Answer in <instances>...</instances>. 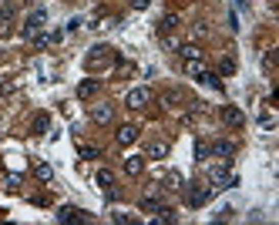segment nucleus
<instances>
[{"mask_svg":"<svg viewBox=\"0 0 279 225\" xmlns=\"http://www.w3.org/2000/svg\"><path fill=\"white\" fill-rule=\"evenodd\" d=\"M212 192H216V188L205 185V182H192V185L185 188V202H189L192 209H199V205H205V202L212 198Z\"/></svg>","mask_w":279,"mask_h":225,"instance_id":"nucleus-1","label":"nucleus"},{"mask_svg":"<svg viewBox=\"0 0 279 225\" xmlns=\"http://www.w3.org/2000/svg\"><path fill=\"white\" fill-rule=\"evenodd\" d=\"M208 185H212V188H236V185H239V178L232 175L225 165H216V168L208 171Z\"/></svg>","mask_w":279,"mask_h":225,"instance_id":"nucleus-2","label":"nucleus"},{"mask_svg":"<svg viewBox=\"0 0 279 225\" xmlns=\"http://www.w3.org/2000/svg\"><path fill=\"white\" fill-rule=\"evenodd\" d=\"M111 61H114L111 47H104V44H98V47H91V54H88V71H101V67H108Z\"/></svg>","mask_w":279,"mask_h":225,"instance_id":"nucleus-3","label":"nucleus"},{"mask_svg":"<svg viewBox=\"0 0 279 225\" xmlns=\"http://www.w3.org/2000/svg\"><path fill=\"white\" fill-rule=\"evenodd\" d=\"M44 20H48V10H44V7H37V10H34V14H31V17L24 20V27H20V34H24V37L31 40L34 34H40V31H44Z\"/></svg>","mask_w":279,"mask_h":225,"instance_id":"nucleus-4","label":"nucleus"},{"mask_svg":"<svg viewBox=\"0 0 279 225\" xmlns=\"http://www.w3.org/2000/svg\"><path fill=\"white\" fill-rule=\"evenodd\" d=\"M219 114H222V121L229 124V128H242V124H246V114H242L236 105H222V111H219Z\"/></svg>","mask_w":279,"mask_h":225,"instance_id":"nucleus-5","label":"nucleus"},{"mask_svg":"<svg viewBox=\"0 0 279 225\" xmlns=\"http://www.w3.org/2000/svg\"><path fill=\"white\" fill-rule=\"evenodd\" d=\"M148 101H152V91H148V88H135V91H128V108H131V111H142V108L148 105Z\"/></svg>","mask_w":279,"mask_h":225,"instance_id":"nucleus-6","label":"nucleus"},{"mask_svg":"<svg viewBox=\"0 0 279 225\" xmlns=\"http://www.w3.org/2000/svg\"><path fill=\"white\" fill-rule=\"evenodd\" d=\"M91 121H95V124H111V121H114V108L111 105H95V108H91Z\"/></svg>","mask_w":279,"mask_h":225,"instance_id":"nucleus-7","label":"nucleus"},{"mask_svg":"<svg viewBox=\"0 0 279 225\" xmlns=\"http://www.w3.org/2000/svg\"><path fill=\"white\" fill-rule=\"evenodd\" d=\"M14 31V4H4L0 7V37H7Z\"/></svg>","mask_w":279,"mask_h":225,"instance_id":"nucleus-8","label":"nucleus"},{"mask_svg":"<svg viewBox=\"0 0 279 225\" xmlns=\"http://www.w3.org/2000/svg\"><path fill=\"white\" fill-rule=\"evenodd\" d=\"M135 141H138V128L135 124H121L118 128V145L128 148V145H135Z\"/></svg>","mask_w":279,"mask_h":225,"instance_id":"nucleus-9","label":"nucleus"},{"mask_svg":"<svg viewBox=\"0 0 279 225\" xmlns=\"http://www.w3.org/2000/svg\"><path fill=\"white\" fill-rule=\"evenodd\" d=\"M57 222H84V212L74 205H64V209H57Z\"/></svg>","mask_w":279,"mask_h":225,"instance_id":"nucleus-10","label":"nucleus"},{"mask_svg":"<svg viewBox=\"0 0 279 225\" xmlns=\"http://www.w3.org/2000/svg\"><path fill=\"white\" fill-rule=\"evenodd\" d=\"M178 57H182V61H202V47L199 44H178Z\"/></svg>","mask_w":279,"mask_h":225,"instance_id":"nucleus-11","label":"nucleus"},{"mask_svg":"<svg viewBox=\"0 0 279 225\" xmlns=\"http://www.w3.org/2000/svg\"><path fill=\"white\" fill-rule=\"evenodd\" d=\"M168 155V145L165 141H152V145L145 148V158H152V161H161Z\"/></svg>","mask_w":279,"mask_h":225,"instance_id":"nucleus-12","label":"nucleus"},{"mask_svg":"<svg viewBox=\"0 0 279 225\" xmlns=\"http://www.w3.org/2000/svg\"><path fill=\"white\" fill-rule=\"evenodd\" d=\"M125 171H128V175H142V171H145V155H131V158H125Z\"/></svg>","mask_w":279,"mask_h":225,"instance_id":"nucleus-13","label":"nucleus"},{"mask_svg":"<svg viewBox=\"0 0 279 225\" xmlns=\"http://www.w3.org/2000/svg\"><path fill=\"white\" fill-rule=\"evenodd\" d=\"M208 152L216 155V158H229V155H236V145H232V141H216Z\"/></svg>","mask_w":279,"mask_h":225,"instance_id":"nucleus-14","label":"nucleus"},{"mask_svg":"<svg viewBox=\"0 0 279 225\" xmlns=\"http://www.w3.org/2000/svg\"><path fill=\"white\" fill-rule=\"evenodd\" d=\"M175 27H178V17L175 14H165L158 20V34H161V37H168V31H175Z\"/></svg>","mask_w":279,"mask_h":225,"instance_id":"nucleus-15","label":"nucleus"},{"mask_svg":"<svg viewBox=\"0 0 279 225\" xmlns=\"http://www.w3.org/2000/svg\"><path fill=\"white\" fill-rule=\"evenodd\" d=\"M34 47H37V51H44V47H48V44H54V40H61V34H34Z\"/></svg>","mask_w":279,"mask_h":225,"instance_id":"nucleus-16","label":"nucleus"},{"mask_svg":"<svg viewBox=\"0 0 279 225\" xmlns=\"http://www.w3.org/2000/svg\"><path fill=\"white\" fill-rule=\"evenodd\" d=\"M34 171H37L40 182H51V178H54V168H51L48 161H37V165H34Z\"/></svg>","mask_w":279,"mask_h":225,"instance_id":"nucleus-17","label":"nucleus"},{"mask_svg":"<svg viewBox=\"0 0 279 225\" xmlns=\"http://www.w3.org/2000/svg\"><path fill=\"white\" fill-rule=\"evenodd\" d=\"M98 185H101V188H108V192H111V185H114V175H111V171H108V168H101V171H98Z\"/></svg>","mask_w":279,"mask_h":225,"instance_id":"nucleus-18","label":"nucleus"},{"mask_svg":"<svg viewBox=\"0 0 279 225\" xmlns=\"http://www.w3.org/2000/svg\"><path fill=\"white\" fill-rule=\"evenodd\" d=\"M161 185L165 188H182V175H178V171H168V175L161 178Z\"/></svg>","mask_w":279,"mask_h":225,"instance_id":"nucleus-19","label":"nucleus"},{"mask_svg":"<svg viewBox=\"0 0 279 225\" xmlns=\"http://www.w3.org/2000/svg\"><path fill=\"white\" fill-rule=\"evenodd\" d=\"M95 91H98L95 81H81V84H78V97H91Z\"/></svg>","mask_w":279,"mask_h":225,"instance_id":"nucleus-20","label":"nucleus"},{"mask_svg":"<svg viewBox=\"0 0 279 225\" xmlns=\"http://www.w3.org/2000/svg\"><path fill=\"white\" fill-rule=\"evenodd\" d=\"M165 205L161 202H155V198H142V212H161Z\"/></svg>","mask_w":279,"mask_h":225,"instance_id":"nucleus-21","label":"nucleus"},{"mask_svg":"<svg viewBox=\"0 0 279 225\" xmlns=\"http://www.w3.org/2000/svg\"><path fill=\"white\" fill-rule=\"evenodd\" d=\"M185 71H189L192 78H199V74L205 71V67H202V61H185Z\"/></svg>","mask_w":279,"mask_h":225,"instance_id":"nucleus-22","label":"nucleus"},{"mask_svg":"<svg viewBox=\"0 0 279 225\" xmlns=\"http://www.w3.org/2000/svg\"><path fill=\"white\" fill-rule=\"evenodd\" d=\"M208 155H212V152H208V145H205V141H199V145H195V158H199V161H205Z\"/></svg>","mask_w":279,"mask_h":225,"instance_id":"nucleus-23","label":"nucleus"},{"mask_svg":"<svg viewBox=\"0 0 279 225\" xmlns=\"http://www.w3.org/2000/svg\"><path fill=\"white\" fill-rule=\"evenodd\" d=\"M98 155H101L98 148H88V145H81V158H98Z\"/></svg>","mask_w":279,"mask_h":225,"instance_id":"nucleus-24","label":"nucleus"},{"mask_svg":"<svg viewBox=\"0 0 279 225\" xmlns=\"http://www.w3.org/2000/svg\"><path fill=\"white\" fill-rule=\"evenodd\" d=\"M236 71V61H232V57H222V74H232Z\"/></svg>","mask_w":279,"mask_h":225,"instance_id":"nucleus-25","label":"nucleus"},{"mask_svg":"<svg viewBox=\"0 0 279 225\" xmlns=\"http://www.w3.org/2000/svg\"><path fill=\"white\" fill-rule=\"evenodd\" d=\"M34 128H37V131H44V128H48V114H40V118L34 121Z\"/></svg>","mask_w":279,"mask_h":225,"instance_id":"nucleus-26","label":"nucleus"},{"mask_svg":"<svg viewBox=\"0 0 279 225\" xmlns=\"http://www.w3.org/2000/svg\"><path fill=\"white\" fill-rule=\"evenodd\" d=\"M20 185V175H7V188H17Z\"/></svg>","mask_w":279,"mask_h":225,"instance_id":"nucleus-27","label":"nucleus"},{"mask_svg":"<svg viewBox=\"0 0 279 225\" xmlns=\"http://www.w3.org/2000/svg\"><path fill=\"white\" fill-rule=\"evenodd\" d=\"M148 7V0H135V10H145Z\"/></svg>","mask_w":279,"mask_h":225,"instance_id":"nucleus-28","label":"nucleus"}]
</instances>
